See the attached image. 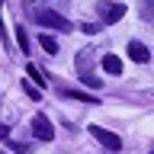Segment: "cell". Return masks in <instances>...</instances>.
<instances>
[{
	"label": "cell",
	"instance_id": "16",
	"mask_svg": "<svg viewBox=\"0 0 154 154\" xmlns=\"http://www.w3.org/2000/svg\"><path fill=\"white\" fill-rule=\"evenodd\" d=\"M7 135H10V128H7V125H0V138H7Z\"/></svg>",
	"mask_w": 154,
	"mask_h": 154
},
{
	"label": "cell",
	"instance_id": "14",
	"mask_svg": "<svg viewBox=\"0 0 154 154\" xmlns=\"http://www.w3.org/2000/svg\"><path fill=\"white\" fill-rule=\"evenodd\" d=\"M23 90H26V96H29V100H38V96H42V93H38V87L26 84V80H23Z\"/></svg>",
	"mask_w": 154,
	"mask_h": 154
},
{
	"label": "cell",
	"instance_id": "11",
	"mask_svg": "<svg viewBox=\"0 0 154 154\" xmlns=\"http://www.w3.org/2000/svg\"><path fill=\"white\" fill-rule=\"evenodd\" d=\"M67 96H74V100H84V103L96 106V96H87V93H80V90H67Z\"/></svg>",
	"mask_w": 154,
	"mask_h": 154
},
{
	"label": "cell",
	"instance_id": "5",
	"mask_svg": "<svg viewBox=\"0 0 154 154\" xmlns=\"http://www.w3.org/2000/svg\"><path fill=\"white\" fill-rule=\"evenodd\" d=\"M128 58H132V61H138V64H144V61L151 58V51H148L141 42H128Z\"/></svg>",
	"mask_w": 154,
	"mask_h": 154
},
{
	"label": "cell",
	"instance_id": "9",
	"mask_svg": "<svg viewBox=\"0 0 154 154\" xmlns=\"http://www.w3.org/2000/svg\"><path fill=\"white\" fill-rule=\"evenodd\" d=\"M26 74H29V77H32V80H35V84H38V87H48V80H45V77H42V71H38V67H35V64H26Z\"/></svg>",
	"mask_w": 154,
	"mask_h": 154
},
{
	"label": "cell",
	"instance_id": "7",
	"mask_svg": "<svg viewBox=\"0 0 154 154\" xmlns=\"http://www.w3.org/2000/svg\"><path fill=\"white\" fill-rule=\"evenodd\" d=\"M93 48H84V51H80V58H77V71H80V74H87V71H90V64H93Z\"/></svg>",
	"mask_w": 154,
	"mask_h": 154
},
{
	"label": "cell",
	"instance_id": "12",
	"mask_svg": "<svg viewBox=\"0 0 154 154\" xmlns=\"http://www.w3.org/2000/svg\"><path fill=\"white\" fill-rule=\"evenodd\" d=\"M80 80H84L87 87H103V80H96V77L90 74V71H87V74H80Z\"/></svg>",
	"mask_w": 154,
	"mask_h": 154
},
{
	"label": "cell",
	"instance_id": "17",
	"mask_svg": "<svg viewBox=\"0 0 154 154\" xmlns=\"http://www.w3.org/2000/svg\"><path fill=\"white\" fill-rule=\"evenodd\" d=\"M0 154H3V151H0Z\"/></svg>",
	"mask_w": 154,
	"mask_h": 154
},
{
	"label": "cell",
	"instance_id": "13",
	"mask_svg": "<svg viewBox=\"0 0 154 154\" xmlns=\"http://www.w3.org/2000/svg\"><path fill=\"white\" fill-rule=\"evenodd\" d=\"M141 16H144V19L154 16V0H144V3H141Z\"/></svg>",
	"mask_w": 154,
	"mask_h": 154
},
{
	"label": "cell",
	"instance_id": "3",
	"mask_svg": "<svg viewBox=\"0 0 154 154\" xmlns=\"http://www.w3.org/2000/svg\"><path fill=\"white\" fill-rule=\"evenodd\" d=\"M32 132H35L38 141H51L55 138V128H51V122H48V116H32Z\"/></svg>",
	"mask_w": 154,
	"mask_h": 154
},
{
	"label": "cell",
	"instance_id": "15",
	"mask_svg": "<svg viewBox=\"0 0 154 154\" xmlns=\"http://www.w3.org/2000/svg\"><path fill=\"white\" fill-rule=\"evenodd\" d=\"M80 29H84V32H90V35H93V32H100V26H93V23H84Z\"/></svg>",
	"mask_w": 154,
	"mask_h": 154
},
{
	"label": "cell",
	"instance_id": "2",
	"mask_svg": "<svg viewBox=\"0 0 154 154\" xmlns=\"http://www.w3.org/2000/svg\"><path fill=\"white\" fill-rule=\"evenodd\" d=\"M90 132H93V138L103 144V148H109V151H122V138H119V135L106 132V128H100V125H90Z\"/></svg>",
	"mask_w": 154,
	"mask_h": 154
},
{
	"label": "cell",
	"instance_id": "8",
	"mask_svg": "<svg viewBox=\"0 0 154 154\" xmlns=\"http://www.w3.org/2000/svg\"><path fill=\"white\" fill-rule=\"evenodd\" d=\"M38 45L45 48L48 55H58V42H55V38H51V35H38Z\"/></svg>",
	"mask_w": 154,
	"mask_h": 154
},
{
	"label": "cell",
	"instance_id": "4",
	"mask_svg": "<svg viewBox=\"0 0 154 154\" xmlns=\"http://www.w3.org/2000/svg\"><path fill=\"white\" fill-rule=\"evenodd\" d=\"M125 16V3H100V19L103 23H119V19Z\"/></svg>",
	"mask_w": 154,
	"mask_h": 154
},
{
	"label": "cell",
	"instance_id": "6",
	"mask_svg": "<svg viewBox=\"0 0 154 154\" xmlns=\"http://www.w3.org/2000/svg\"><path fill=\"white\" fill-rule=\"evenodd\" d=\"M100 61H103V71H106V74H122V61H119V55H103V58H100Z\"/></svg>",
	"mask_w": 154,
	"mask_h": 154
},
{
	"label": "cell",
	"instance_id": "10",
	"mask_svg": "<svg viewBox=\"0 0 154 154\" xmlns=\"http://www.w3.org/2000/svg\"><path fill=\"white\" fill-rule=\"evenodd\" d=\"M16 42H19V48H23V51H29V35H26V29H23V26L16 29Z\"/></svg>",
	"mask_w": 154,
	"mask_h": 154
},
{
	"label": "cell",
	"instance_id": "1",
	"mask_svg": "<svg viewBox=\"0 0 154 154\" xmlns=\"http://www.w3.org/2000/svg\"><path fill=\"white\" fill-rule=\"evenodd\" d=\"M35 23H42V26H51V29H61V32H71V19L61 16V13H55V10H48V7H35Z\"/></svg>",
	"mask_w": 154,
	"mask_h": 154
}]
</instances>
